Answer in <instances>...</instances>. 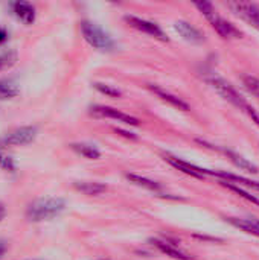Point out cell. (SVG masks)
Instances as JSON below:
<instances>
[{
	"label": "cell",
	"mask_w": 259,
	"mask_h": 260,
	"mask_svg": "<svg viewBox=\"0 0 259 260\" xmlns=\"http://www.w3.org/2000/svg\"><path fill=\"white\" fill-rule=\"evenodd\" d=\"M66 201L63 198H40L31 203L26 209V218L32 222L49 221L63 213Z\"/></svg>",
	"instance_id": "cell-1"
},
{
	"label": "cell",
	"mask_w": 259,
	"mask_h": 260,
	"mask_svg": "<svg viewBox=\"0 0 259 260\" xmlns=\"http://www.w3.org/2000/svg\"><path fill=\"white\" fill-rule=\"evenodd\" d=\"M194 5H195V8H198L200 12L208 18V21L211 23V26L217 30V34H218L221 38H224V40H232V38H241V37H243L241 30H240L237 26H234L231 21L224 20L223 17H220V15L217 14V11L214 9L212 3H208V2H195Z\"/></svg>",
	"instance_id": "cell-2"
},
{
	"label": "cell",
	"mask_w": 259,
	"mask_h": 260,
	"mask_svg": "<svg viewBox=\"0 0 259 260\" xmlns=\"http://www.w3.org/2000/svg\"><path fill=\"white\" fill-rule=\"evenodd\" d=\"M81 32H82V37L84 40L95 49L98 50H111L114 47V41L111 40V37L104 30L101 29L98 24L92 23V21H82L81 23Z\"/></svg>",
	"instance_id": "cell-3"
},
{
	"label": "cell",
	"mask_w": 259,
	"mask_h": 260,
	"mask_svg": "<svg viewBox=\"0 0 259 260\" xmlns=\"http://www.w3.org/2000/svg\"><path fill=\"white\" fill-rule=\"evenodd\" d=\"M208 82L226 99V101H229L232 105H235V107H238L240 110H244L246 111V108L249 107V104L244 101V98L226 81V79H223V78H220V76H217V75H214V76H211V78H208Z\"/></svg>",
	"instance_id": "cell-4"
},
{
	"label": "cell",
	"mask_w": 259,
	"mask_h": 260,
	"mask_svg": "<svg viewBox=\"0 0 259 260\" xmlns=\"http://www.w3.org/2000/svg\"><path fill=\"white\" fill-rule=\"evenodd\" d=\"M125 21L134 27L136 30L139 32H143V34H148L157 40H162V41H168V37L166 34L162 30V27L154 23V21H150V20H143V18H139V17H134V15H125Z\"/></svg>",
	"instance_id": "cell-5"
},
{
	"label": "cell",
	"mask_w": 259,
	"mask_h": 260,
	"mask_svg": "<svg viewBox=\"0 0 259 260\" xmlns=\"http://www.w3.org/2000/svg\"><path fill=\"white\" fill-rule=\"evenodd\" d=\"M90 114L95 116V117H108V119H114L118 122H122V123H127V125H133V126H137L139 125V120L127 113H122L113 107H105V105H95L90 108Z\"/></svg>",
	"instance_id": "cell-6"
},
{
	"label": "cell",
	"mask_w": 259,
	"mask_h": 260,
	"mask_svg": "<svg viewBox=\"0 0 259 260\" xmlns=\"http://www.w3.org/2000/svg\"><path fill=\"white\" fill-rule=\"evenodd\" d=\"M37 136V129L34 126H21L12 133H9L2 143L8 145V146H21V145H27L31 142H34Z\"/></svg>",
	"instance_id": "cell-7"
},
{
	"label": "cell",
	"mask_w": 259,
	"mask_h": 260,
	"mask_svg": "<svg viewBox=\"0 0 259 260\" xmlns=\"http://www.w3.org/2000/svg\"><path fill=\"white\" fill-rule=\"evenodd\" d=\"M240 17L252 23L259 29V5L255 3H246V2H237L229 5Z\"/></svg>",
	"instance_id": "cell-8"
},
{
	"label": "cell",
	"mask_w": 259,
	"mask_h": 260,
	"mask_svg": "<svg viewBox=\"0 0 259 260\" xmlns=\"http://www.w3.org/2000/svg\"><path fill=\"white\" fill-rule=\"evenodd\" d=\"M150 242H151V245L156 247L160 253H163V254H166V256H169V257H172V259L192 260V257H191L189 254H186V253L182 251L179 247H176L174 244H171V242H168V241H165V239L154 238V239H150Z\"/></svg>",
	"instance_id": "cell-9"
},
{
	"label": "cell",
	"mask_w": 259,
	"mask_h": 260,
	"mask_svg": "<svg viewBox=\"0 0 259 260\" xmlns=\"http://www.w3.org/2000/svg\"><path fill=\"white\" fill-rule=\"evenodd\" d=\"M198 143H202V145H206V146H209V148H212V149H218V151H221V152H224L231 160H232V163L235 165V166H238L240 169H243V171H247V172H252V174H258L259 169L258 166H255L253 163H250L247 158H244L243 155H240V154H237V152H234V151H231V149H224V148H215V146H212V145H209L208 142H203V140H197Z\"/></svg>",
	"instance_id": "cell-10"
},
{
	"label": "cell",
	"mask_w": 259,
	"mask_h": 260,
	"mask_svg": "<svg viewBox=\"0 0 259 260\" xmlns=\"http://www.w3.org/2000/svg\"><path fill=\"white\" fill-rule=\"evenodd\" d=\"M147 87H148L154 94H157L162 101L168 102L169 105H172V107H176V108H179V110H182V111H189V110H191L189 105H188V102H185V101L180 99L179 96H176V94L166 91L165 88H162V87H159V85H156V84H148Z\"/></svg>",
	"instance_id": "cell-11"
},
{
	"label": "cell",
	"mask_w": 259,
	"mask_h": 260,
	"mask_svg": "<svg viewBox=\"0 0 259 260\" xmlns=\"http://www.w3.org/2000/svg\"><path fill=\"white\" fill-rule=\"evenodd\" d=\"M174 27H176V30H177L186 41H189V43L200 44V43L205 41V35H203L197 27H194L191 23H188V21L179 20V21H176Z\"/></svg>",
	"instance_id": "cell-12"
},
{
	"label": "cell",
	"mask_w": 259,
	"mask_h": 260,
	"mask_svg": "<svg viewBox=\"0 0 259 260\" xmlns=\"http://www.w3.org/2000/svg\"><path fill=\"white\" fill-rule=\"evenodd\" d=\"M165 160L171 166H174L176 169H179V171H182L186 175H191L194 178H203V175H205V169H202L198 166H194V165H191V163H188V161H185L182 158H177V157H172V155H165Z\"/></svg>",
	"instance_id": "cell-13"
},
{
	"label": "cell",
	"mask_w": 259,
	"mask_h": 260,
	"mask_svg": "<svg viewBox=\"0 0 259 260\" xmlns=\"http://www.w3.org/2000/svg\"><path fill=\"white\" fill-rule=\"evenodd\" d=\"M205 174L208 175H214V177H218L221 178L223 181H227V183H237L238 186H246V187H252L255 190L259 192V183L258 181H252L249 178H244V177H240V175H234V174H229V172H223V171H208L205 169Z\"/></svg>",
	"instance_id": "cell-14"
},
{
	"label": "cell",
	"mask_w": 259,
	"mask_h": 260,
	"mask_svg": "<svg viewBox=\"0 0 259 260\" xmlns=\"http://www.w3.org/2000/svg\"><path fill=\"white\" fill-rule=\"evenodd\" d=\"M226 221L231 225L259 238V219L256 218H226Z\"/></svg>",
	"instance_id": "cell-15"
},
{
	"label": "cell",
	"mask_w": 259,
	"mask_h": 260,
	"mask_svg": "<svg viewBox=\"0 0 259 260\" xmlns=\"http://www.w3.org/2000/svg\"><path fill=\"white\" fill-rule=\"evenodd\" d=\"M14 8V14L17 15V18L20 21H23L24 24H32L35 20V8L29 3V2H15L12 5Z\"/></svg>",
	"instance_id": "cell-16"
},
{
	"label": "cell",
	"mask_w": 259,
	"mask_h": 260,
	"mask_svg": "<svg viewBox=\"0 0 259 260\" xmlns=\"http://www.w3.org/2000/svg\"><path fill=\"white\" fill-rule=\"evenodd\" d=\"M73 187L87 197H98L107 190V186L98 181H76L73 183Z\"/></svg>",
	"instance_id": "cell-17"
},
{
	"label": "cell",
	"mask_w": 259,
	"mask_h": 260,
	"mask_svg": "<svg viewBox=\"0 0 259 260\" xmlns=\"http://www.w3.org/2000/svg\"><path fill=\"white\" fill-rule=\"evenodd\" d=\"M125 178L130 183H133V184H136L139 187H143V189H148V190H160V184L157 181H153L150 178L140 177L137 174H125Z\"/></svg>",
	"instance_id": "cell-18"
},
{
	"label": "cell",
	"mask_w": 259,
	"mask_h": 260,
	"mask_svg": "<svg viewBox=\"0 0 259 260\" xmlns=\"http://www.w3.org/2000/svg\"><path fill=\"white\" fill-rule=\"evenodd\" d=\"M70 148H72L75 152H78L79 155H82V157H85V158H89V160H98V158L101 157V152H99L95 146L87 145V143H72Z\"/></svg>",
	"instance_id": "cell-19"
},
{
	"label": "cell",
	"mask_w": 259,
	"mask_h": 260,
	"mask_svg": "<svg viewBox=\"0 0 259 260\" xmlns=\"http://www.w3.org/2000/svg\"><path fill=\"white\" fill-rule=\"evenodd\" d=\"M18 93H20V88L17 87V84H14L12 81H8V79L0 81V101L12 99V98L18 96Z\"/></svg>",
	"instance_id": "cell-20"
},
{
	"label": "cell",
	"mask_w": 259,
	"mask_h": 260,
	"mask_svg": "<svg viewBox=\"0 0 259 260\" xmlns=\"http://www.w3.org/2000/svg\"><path fill=\"white\" fill-rule=\"evenodd\" d=\"M221 186L227 187L229 190H232V192L238 193V195H240V197H243L244 200H247V201H250V203H253V204L259 206V198H256L255 195H250V193H249V192H246V190H243L240 186H237V184H234V183H227V181H221Z\"/></svg>",
	"instance_id": "cell-21"
},
{
	"label": "cell",
	"mask_w": 259,
	"mask_h": 260,
	"mask_svg": "<svg viewBox=\"0 0 259 260\" xmlns=\"http://www.w3.org/2000/svg\"><path fill=\"white\" fill-rule=\"evenodd\" d=\"M93 87H95L99 93H102V94H105V96H110V98H119V96H122V91H121L119 88H116V87H113V85H108V84L95 82Z\"/></svg>",
	"instance_id": "cell-22"
},
{
	"label": "cell",
	"mask_w": 259,
	"mask_h": 260,
	"mask_svg": "<svg viewBox=\"0 0 259 260\" xmlns=\"http://www.w3.org/2000/svg\"><path fill=\"white\" fill-rule=\"evenodd\" d=\"M243 84H244V87H246L252 94H255L256 98H259L258 78H255V76H252V75H244V76H243Z\"/></svg>",
	"instance_id": "cell-23"
},
{
	"label": "cell",
	"mask_w": 259,
	"mask_h": 260,
	"mask_svg": "<svg viewBox=\"0 0 259 260\" xmlns=\"http://www.w3.org/2000/svg\"><path fill=\"white\" fill-rule=\"evenodd\" d=\"M246 113H247V114H249V116H250V117H252V119L255 120V123H256V125L259 126V114L256 113V111H255V108L249 105V107L246 108Z\"/></svg>",
	"instance_id": "cell-24"
},
{
	"label": "cell",
	"mask_w": 259,
	"mask_h": 260,
	"mask_svg": "<svg viewBox=\"0 0 259 260\" xmlns=\"http://www.w3.org/2000/svg\"><path fill=\"white\" fill-rule=\"evenodd\" d=\"M6 251H8V242L5 239H0V260L5 257Z\"/></svg>",
	"instance_id": "cell-25"
},
{
	"label": "cell",
	"mask_w": 259,
	"mask_h": 260,
	"mask_svg": "<svg viewBox=\"0 0 259 260\" xmlns=\"http://www.w3.org/2000/svg\"><path fill=\"white\" fill-rule=\"evenodd\" d=\"M8 40V32L5 29H0V44Z\"/></svg>",
	"instance_id": "cell-26"
},
{
	"label": "cell",
	"mask_w": 259,
	"mask_h": 260,
	"mask_svg": "<svg viewBox=\"0 0 259 260\" xmlns=\"http://www.w3.org/2000/svg\"><path fill=\"white\" fill-rule=\"evenodd\" d=\"M5 216H6V209H5V206L0 203V221H3Z\"/></svg>",
	"instance_id": "cell-27"
},
{
	"label": "cell",
	"mask_w": 259,
	"mask_h": 260,
	"mask_svg": "<svg viewBox=\"0 0 259 260\" xmlns=\"http://www.w3.org/2000/svg\"><path fill=\"white\" fill-rule=\"evenodd\" d=\"M116 133H122L125 137H131V139H136V136H133L131 133H127V131H122V129H116Z\"/></svg>",
	"instance_id": "cell-28"
},
{
	"label": "cell",
	"mask_w": 259,
	"mask_h": 260,
	"mask_svg": "<svg viewBox=\"0 0 259 260\" xmlns=\"http://www.w3.org/2000/svg\"><path fill=\"white\" fill-rule=\"evenodd\" d=\"M3 66H6V61H5V58H0V69H2Z\"/></svg>",
	"instance_id": "cell-29"
},
{
	"label": "cell",
	"mask_w": 259,
	"mask_h": 260,
	"mask_svg": "<svg viewBox=\"0 0 259 260\" xmlns=\"http://www.w3.org/2000/svg\"><path fill=\"white\" fill-rule=\"evenodd\" d=\"M95 260H110V259H105V257H99V259H95Z\"/></svg>",
	"instance_id": "cell-30"
},
{
	"label": "cell",
	"mask_w": 259,
	"mask_h": 260,
	"mask_svg": "<svg viewBox=\"0 0 259 260\" xmlns=\"http://www.w3.org/2000/svg\"><path fill=\"white\" fill-rule=\"evenodd\" d=\"M2 160H3V158H2V155H0V165H2Z\"/></svg>",
	"instance_id": "cell-31"
}]
</instances>
